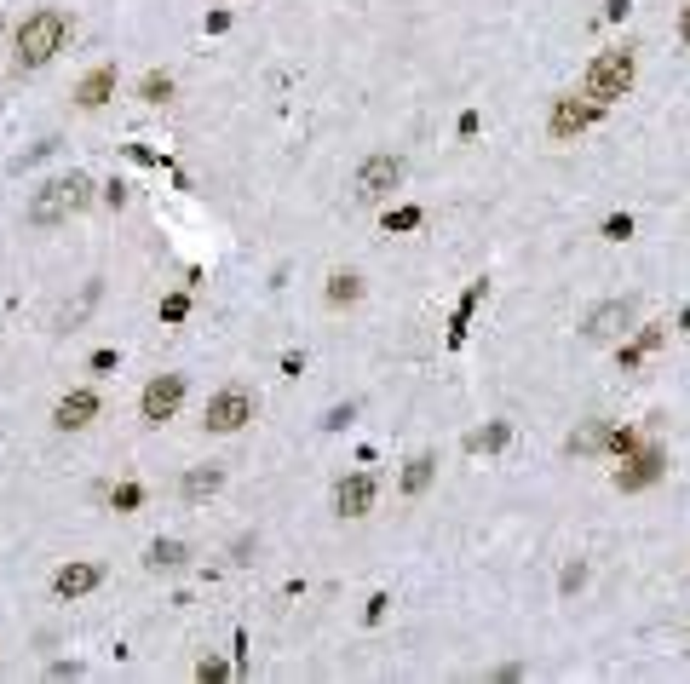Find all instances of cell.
<instances>
[{
    "instance_id": "1",
    "label": "cell",
    "mask_w": 690,
    "mask_h": 684,
    "mask_svg": "<svg viewBox=\"0 0 690 684\" xmlns=\"http://www.w3.org/2000/svg\"><path fill=\"white\" fill-rule=\"evenodd\" d=\"M64 41H69V18H64V12H52V6L29 12V18L18 23V69L52 64V58L64 52Z\"/></svg>"
},
{
    "instance_id": "2",
    "label": "cell",
    "mask_w": 690,
    "mask_h": 684,
    "mask_svg": "<svg viewBox=\"0 0 690 684\" xmlns=\"http://www.w3.org/2000/svg\"><path fill=\"white\" fill-rule=\"evenodd\" d=\"M633 75H639V58L627 46H610V52H598L593 64H587V98L604 110V104H616V98L633 92Z\"/></svg>"
},
{
    "instance_id": "3",
    "label": "cell",
    "mask_w": 690,
    "mask_h": 684,
    "mask_svg": "<svg viewBox=\"0 0 690 684\" xmlns=\"http://www.w3.org/2000/svg\"><path fill=\"white\" fill-rule=\"evenodd\" d=\"M403 156H391V150H374V156H363V167H357V179H351V190H357V202L363 207H380L391 202V190L403 184Z\"/></svg>"
},
{
    "instance_id": "4",
    "label": "cell",
    "mask_w": 690,
    "mask_h": 684,
    "mask_svg": "<svg viewBox=\"0 0 690 684\" xmlns=\"http://www.w3.org/2000/svg\"><path fill=\"white\" fill-rule=\"evenodd\" d=\"M253 409H259V403H253L248 386H225V391H213V397H207L202 426L213 437H230V432H242V426L253 420Z\"/></svg>"
},
{
    "instance_id": "5",
    "label": "cell",
    "mask_w": 690,
    "mask_h": 684,
    "mask_svg": "<svg viewBox=\"0 0 690 684\" xmlns=\"http://www.w3.org/2000/svg\"><path fill=\"white\" fill-rule=\"evenodd\" d=\"M184 403V374H156L150 386L138 391V420L144 426H167Z\"/></svg>"
},
{
    "instance_id": "6",
    "label": "cell",
    "mask_w": 690,
    "mask_h": 684,
    "mask_svg": "<svg viewBox=\"0 0 690 684\" xmlns=\"http://www.w3.org/2000/svg\"><path fill=\"white\" fill-rule=\"evenodd\" d=\"M593 121H598V104H593V98H587V92H581V98H575V92H564V98H552L547 133L558 138V144H570V138H581Z\"/></svg>"
},
{
    "instance_id": "7",
    "label": "cell",
    "mask_w": 690,
    "mask_h": 684,
    "mask_svg": "<svg viewBox=\"0 0 690 684\" xmlns=\"http://www.w3.org/2000/svg\"><path fill=\"white\" fill-rule=\"evenodd\" d=\"M633 317H639V305H633V299H604V305H593V311H587L581 334H587V340H598V345H610V340H621V334L633 328Z\"/></svg>"
},
{
    "instance_id": "8",
    "label": "cell",
    "mask_w": 690,
    "mask_h": 684,
    "mask_svg": "<svg viewBox=\"0 0 690 684\" xmlns=\"http://www.w3.org/2000/svg\"><path fill=\"white\" fill-rule=\"evenodd\" d=\"M374 495H380V483L368 478V472H351V478L334 483V512H340V518H368V512H374Z\"/></svg>"
},
{
    "instance_id": "9",
    "label": "cell",
    "mask_w": 690,
    "mask_h": 684,
    "mask_svg": "<svg viewBox=\"0 0 690 684\" xmlns=\"http://www.w3.org/2000/svg\"><path fill=\"white\" fill-rule=\"evenodd\" d=\"M23 219L35 230H52V225H64L69 219V196H64V179H52V184H41L35 196H29V207H23Z\"/></svg>"
},
{
    "instance_id": "10",
    "label": "cell",
    "mask_w": 690,
    "mask_h": 684,
    "mask_svg": "<svg viewBox=\"0 0 690 684\" xmlns=\"http://www.w3.org/2000/svg\"><path fill=\"white\" fill-rule=\"evenodd\" d=\"M92 420H98V391H64V397H58V409H52V426H58V432H87Z\"/></svg>"
},
{
    "instance_id": "11",
    "label": "cell",
    "mask_w": 690,
    "mask_h": 684,
    "mask_svg": "<svg viewBox=\"0 0 690 684\" xmlns=\"http://www.w3.org/2000/svg\"><path fill=\"white\" fill-rule=\"evenodd\" d=\"M104 587V564H92V558H81V564H64V570L52 575V593L58 598H87Z\"/></svg>"
},
{
    "instance_id": "12",
    "label": "cell",
    "mask_w": 690,
    "mask_h": 684,
    "mask_svg": "<svg viewBox=\"0 0 690 684\" xmlns=\"http://www.w3.org/2000/svg\"><path fill=\"white\" fill-rule=\"evenodd\" d=\"M656 478H662V449H633L627 466L616 472V489L621 495H633V489H650Z\"/></svg>"
},
{
    "instance_id": "13",
    "label": "cell",
    "mask_w": 690,
    "mask_h": 684,
    "mask_svg": "<svg viewBox=\"0 0 690 684\" xmlns=\"http://www.w3.org/2000/svg\"><path fill=\"white\" fill-rule=\"evenodd\" d=\"M110 98H115V64L87 69V75H81V87H75V104H81V110H104Z\"/></svg>"
},
{
    "instance_id": "14",
    "label": "cell",
    "mask_w": 690,
    "mask_h": 684,
    "mask_svg": "<svg viewBox=\"0 0 690 684\" xmlns=\"http://www.w3.org/2000/svg\"><path fill=\"white\" fill-rule=\"evenodd\" d=\"M219 489H225V466H196V472H184V483H179L184 501H213Z\"/></svg>"
},
{
    "instance_id": "15",
    "label": "cell",
    "mask_w": 690,
    "mask_h": 684,
    "mask_svg": "<svg viewBox=\"0 0 690 684\" xmlns=\"http://www.w3.org/2000/svg\"><path fill=\"white\" fill-rule=\"evenodd\" d=\"M432 478H437V460L432 455H414L409 466H403V495H409V501H420V495L432 489Z\"/></svg>"
},
{
    "instance_id": "16",
    "label": "cell",
    "mask_w": 690,
    "mask_h": 684,
    "mask_svg": "<svg viewBox=\"0 0 690 684\" xmlns=\"http://www.w3.org/2000/svg\"><path fill=\"white\" fill-rule=\"evenodd\" d=\"M506 443H512V426H506V420H495V426H483V432L466 437V449H472V455H501Z\"/></svg>"
},
{
    "instance_id": "17",
    "label": "cell",
    "mask_w": 690,
    "mask_h": 684,
    "mask_svg": "<svg viewBox=\"0 0 690 684\" xmlns=\"http://www.w3.org/2000/svg\"><path fill=\"white\" fill-rule=\"evenodd\" d=\"M363 299V276H351V271H340V276H328V305L340 311V305H357Z\"/></svg>"
},
{
    "instance_id": "18",
    "label": "cell",
    "mask_w": 690,
    "mask_h": 684,
    "mask_svg": "<svg viewBox=\"0 0 690 684\" xmlns=\"http://www.w3.org/2000/svg\"><path fill=\"white\" fill-rule=\"evenodd\" d=\"M184 558H190L184 541H150V552H144V564H150V570H179Z\"/></svg>"
},
{
    "instance_id": "19",
    "label": "cell",
    "mask_w": 690,
    "mask_h": 684,
    "mask_svg": "<svg viewBox=\"0 0 690 684\" xmlns=\"http://www.w3.org/2000/svg\"><path fill=\"white\" fill-rule=\"evenodd\" d=\"M604 443H610V426H604V420H587V426L570 437V455H598Z\"/></svg>"
},
{
    "instance_id": "20",
    "label": "cell",
    "mask_w": 690,
    "mask_h": 684,
    "mask_svg": "<svg viewBox=\"0 0 690 684\" xmlns=\"http://www.w3.org/2000/svg\"><path fill=\"white\" fill-rule=\"evenodd\" d=\"M64 196H69V213H81V207H92V196H98V190H92L87 173H64Z\"/></svg>"
},
{
    "instance_id": "21",
    "label": "cell",
    "mask_w": 690,
    "mask_h": 684,
    "mask_svg": "<svg viewBox=\"0 0 690 684\" xmlns=\"http://www.w3.org/2000/svg\"><path fill=\"white\" fill-rule=\"evenodd\" d=\"M420 225H426V213H420V207H386V230H391V236L420 230Z\"/></svg>"
},
{
    "instance_id": "22",
    "label": "cell",
    "mask_w": 690,
    "mask_h": 684,
    "mask_svg": "<svg viewBox=\"0 0 690 684\" xmlns=\"http://www.w3.org/2000/svg\"><path fill=\"white\" fill-rule=\"evenodd\" d=\"M144 104H167V98H173V75H161V69H150V75H144Z\"/></svg>"
},
{
    "instance_id": "23",
    "label": "cell",
    "mask_w": 690,
    "mask_h": 684,
    "mask_svg": "<svg viewBox=\"0 0 690 684\" xmlns=\"http://www.w3.org/2000/svg\"><path fill=\"white\" fill-rule=\"evenodd\" d=\"M110 506H115V512H138V506H144V489H138V483H115Z\"/></svg>"
},
{
    "instance_id": "24",
    "label": "cell",
    "mask_w": 690,
    "mask_h": 684,
    "mask_svg": "<svg viewBox=\"0 0 690 684\" xmlns=\"http://www.w3.org/2000/svg\"><path fill=\"white\" fill-rule=\"evenodd\" d=\"M604 449L627 460V455H633V449H639V432H627V426H621V432H616V426H610V443H604Z\"/></svg>"
},
{
    "instance_id": "25",
    "label": "cell",
    "mask_w": 690,
    "mask_h": 684,
    "mask_svg": "<svg viewBox=\"0 0 690 684\" xmlns=\"http://www.w3.org/2000/svg\"><path fill=\"white\" fill-rule=\"evenodd\" d=\"M190 317V294H167L161 299V322H184Z\"/></svg>"
},
{
    "instance_id": "26",
    "label": "cell",
    "mask_w": 690,
    "mask_h": 684,
    "mask_svg": "<svg viewBox=\"0 0 690 684\" xmlns=\"http://www.w3.org/2000/svg\"><path fill=\"white\" fill-rule=\"evenodd\" d=\"M604 236H610V242H627V236H633V219H627V213H610V219H604Z\"/></svg>"
},
{
    "instance_id": "27",
    "label": "cell",
    "mask_w": 690,
    "mask_h": 684,
    "mask_svg": "<svg viewBox=\"0 0 690 684\" xmlns=\"http://www.w3.org/2000/svg\"><path fill=\"white\" fill-rule=\"evenodd\" d=\"M639 363H644V351H639V345H621V340H616V368H621V374H633Z\"/></svg>"
},
{
    "instance_id": "28",
    "label": "cell",
    "mask_w": 690,
    "mask_h": 684,
    "mask_svg": "<svg viewBox=\"0 0 690 684\" xmlns=\"http://www.w3.org/2000/svg\"><path fill=\"white\" fill-rule=\"evenodd\" d=\"M558 587H564V593H581V587H587V564H570V570L558 575Z\"/></svg>"
},
{
    "instance_id": "29",
    "label": "cell",
    "mask_w": 690,
    "mask_h": 684,
    "mask_svg": "<svg viewBox=\"0 0 690 684\" xmlns=\"http://www.w3.org/2000/svg\"><path fill=\"white\" fill-rule=\"evenodd\" d=\"M633 345H639V351H656V345H662V322H644Z\"/></svg>"
},
{
    "instance_id": "30",
    "label": "cell",
    "mask_w": 690,
    "mask_h": 684,
    "mask_svg": "<svg viewBox=\"0 0 690 684\" xmlns=\"http://www.w3.org/2000/svg\"><path fill=\"white\" fill-rule=\"evenodd\" d=\"M225 673H230L225 662H202V667H196V679H202V684H219V679H225Z\"/></svg>"
},
{
    "instance_id": "31",
    "label": "cell",
    "mask_w": 690,
    "mask_h": 684,
    "mask_svg": "<svg viewBox=\"0 0 690 684\" xmlns=\"http://www.w3.org/2000/svg\"><path fill=\"white\" fill-rule=\"evenodd\" d=\"M386 604H391V598H386V593H374V598H368V610H363V621H368V627H374V621L386 616Z\"/></svg>"
},
{
    "instance_id": "32",
    "label": "cell",
    "mask_w": 690,
    "mask_h": 684,
    "mask_svg": "<svg viewBox=\"0 0 690 684\" xmlns=\"http://www.w3.org/2000/svg\"><path fill=\"white\" fill-rule=\"evenodd\" d=\"M633 12V0H604V18H627Z\"/></svg>"
},
{
    "instance_id": "33",
    "label": "cell",
    "mask_w": 690,
    "mask_h": 684,
    "mask_svg": "<svg viewBox=\"0 0 690 684\" xmlns=\"http://www.w3.org/2000/svg\"><path fill=\"white\" fill-rule=\"evenodd\" d=\"M679 41L690 46V0H685V12H679Z\"/></svg>"
},
{
    "instance_id": "34",
    "label": "cell",
    "mask_w": 690,
    "mask_h": 684,
    "mask_svg": "<svg viewBox=\"0 0 690 684\" xmlns=\"http://www.w3.org/2000/svg\"><path fill=\"white\" fill-rule=\"evenodd\" d=\"M685 334H690V305H685Z\"/></svg>"
}]
</instances>
